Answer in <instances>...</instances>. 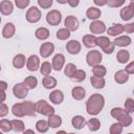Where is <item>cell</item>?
I'll list each match as a JSON object with an SVG mask.
<instances>
[{
	"label": "cell",
	"instance_id": "obj_1",
	"mask_svg": "<svg viewBox=\"0 0 134 134\" xmlns=\"http://www.w3.org/2000/svg\"><path fill=\"white\" fill-rule=\"evenodd\" d=\"M105 106V98L99 93L92 94L86 103V111L90 115H97Z\"/></svg>",
	"mask_w": 134,
	"mask_h": 134
},
{
	"label": "cell",
	"instance_id": "obj_2",
	"mask_svg": "<svg viewBox=\"0 0 134 134\" xmlns=\"http://www.w3.org/2000/svg\"><path fill=\"white\" fill-rule=\"evenodd\" d=\"M111 116L117 119L124 127H129L132 124V117L130 113L126 112L125 109L121 108H113L111 110Z\"/></svg>",
	"mask_w": 134,
	"mask_h": 134
},
{
	"label": "cell",
	"instance_id": "obj_3",
	"mask_svg": "<svg viewBox=\"0 0 134 134\" xmlns=\"http://www.w3.org/2000/svg\"><path fill=\"white\" fill-rule=\"evenodd\" d=\"M36 111H37V113L42 114V115H46V116H50V115L54 114V108L51 107L44 99L38 100L36 103Z\"/></svg>",
	"mask_w": 134,
	"mask_h": 134
},
{
	"label": "cell",
	"instance_id": "obj_4",
	"mask_svg": "<svg viewBox=\"0 0 134 134\" xmlns=\"http://www.w3.org/2000/svg\"><path fill=\"white\" fill-rule=\"evenodd\" d=\"M96 42H97V46H99V47L102 48V50H103L105 53L109 54V53H112V52H113L115 44H114V42L110 41V39H109L108 37H103V36H100V37L97 38Z\"/></svg>",
	"mask_w": 134,
	"mask_h": 134
},
{
	"label": "cell",
	"instance_id": "obj_5",
	"mask_svg": "<svg viewBox=\"0 0 134 134\" xmlns=\"http://www.w3.org/2000/svg\"><path fill=\"white\" fill-rule=\"evenodd\" d=\"M103 60V55L98 50H90L86 55V61L89 66L98 65Z\"/></svg>",
	"mask_w": 134,
	"mask_h": 134
},
{
	"label": "cell",
	"instance_id": "obj_6",
	"mask_svg": "<svg viewBox=\"0 0 134 134\" xmlns=\"http://www.w3.org/2000/svg\"><path fill=\"white\" fill-rule=\"evenodd\" d=\"M28 87L26 86V84L23 82V83H18L16 84L14 87H13V93L14 95L17 97V98H20V99H23L27 96L28 94Z\"/></svg>",
	"mask_w": 134,
	"mask_h": 134
},
{
	"label": "cell",
	"instance_id": "obj_7",
	"mask_svg": "<svg viewBox=\"0 0 134 134\" xmlns=\"http://www.w3.org/2000/svg\"><path fill=\"white\" fill-rule=\"evenodd\" d=\"M46 21L51 26H57L62 21V14L58 9H52L47 13L46 15Z\"/></svg>",
	"mask_w": 134,
	"mask_h": 134
},
{
	"label": "cell",
	"instance_id": "obj_8",
	"mask_svg": "<svg viewBox=\"0 0 134 134\" xmlns=\"http://www.w3.org/2000/svg\"><path fill=\"white\" fill-rule=\"evenodd\" d=\"M41 16H42L41 10L36 6H31L27 9L25 17H26V20L29 23H37L38 21H40Z\"/></svg>",
	"mask_w": 134,
	"mask_h": 134
},
{
	"label": "cell",
	"instance_id": "obj_9",
	"mask_svg": "<svg viewBox=\"0 0 134 134\" xmlns=\"http://www.w3.org/2000/svg\"><path fill=\"white\" fill-rule=\"evenodd\" d=\"M89 29L94 35H100V34H103V32L106 31V25H105V23L103 21L94 20V21H92L90 23Z\"/></svg>",
	"mask_w": 134,
	"mask_h": 134
},
{
	"label": "cell",
	"instance_id": "obj_10",
	"mask_svg": "<svg viewBox=\"0 0 134 134\" xmlns=\"http://www.w3.org/2000/svg\"><path fill=\"white\" fill-rule=\"evenodd\" d=\"M64 25H65V27L68 30L75 31V30H77L80 24H79V20H77L76 17H74V16H67L65 21H64Z\"/></svg>",
	"mask_w": 134,
	"mask_h": 134
},
{
	"label": "cell",
	"instance_id": "obj_11",
	"mask_svg": "<svg viewBox=\"0 0 134 134\" xmlns=\"http://www.w3.org/2000/svg\"><path fill=\"white\" fill-rule=\"evenodd\" d=\"M134 17V2H131L128 6L121 8L120 10V18L124 21H129Z\"/></svg>",
	"mask_w": 134,
	"mask_h": 134
},
{
	"label": "cell",
	"instance_id": "obj_12",
	"mask_svg": "<svg viewBox=\"0 0 134 134\" xmlns=\"http://www.w3.org/2000/svg\"><path fill=\"white\" fill-rule=\"evenodd\" d=\"M26 68L29 71H37L40 68V59L36 54H31L26 62Z\"/></svg>",
	"mask_w": 134,
	"mask_h": 134
},
{
	"label": "cell",
	"instance_id": "obj_13",
	"mask_svg": "<svg viewBox=\"0 0 134 134\" xmlns=\"http://www.w3.org/2000/svg\"><path fill=\"white\" fill-rule=\"evenodd\" d=\"M54 51V45L50 42H45L40 47V54L42 58H48Z\"/></svg>",
	"mask_w": 134,
	"mask_h": 134
},
{
	"label": "cell",
	"instance_id": "obj_14",
	"mask_svg": "<svg viewBox=\"0 0 134 134\" xmlns=\"http://www.w3.org/2000/svg\"><path fill=\"white\" fill-rule=\"evenodd\" d=\"M81 43L76 40H70L66 44V50L70 54H77L81 51Z\"/></svg>",
	"mask_w": 134,
	"mask_h": 134
},
{
	"label": "cell",
	"instance_id": "obj_15",
	"mask_svg": "<svg viewBox=\"0 0 134 134\" xmlns=\"http://www.w3.org/2000/svg\"><path fill=\"white\" fill-rule=\"evenodd\" d=\"M65 64V57L62 53H58L52 59V68L55 71H60Z\"/></svg>",
	"mask_w": 134,
	"mask_h": 134
},
{
	"label": "cell",
	"instance_id": "obj_16",
	"mask_svg": "<svg viewBox=\"0 0 134 134\" xmlns=\"http://www.w3.org/2000/svg\"><path fill=\"white\" fill-rule=\"evenodd\" d=\"M22 105H23V109H24V113L25 115H28V116H36V104H34L32 102H29V100H24L22 102Z\"/></svg>",
	"mask_w": 134,
	"mask_h": 134
},
{
	"label": "cell",
	"instance_id": "obj_17",
	"mask_svg": "<svg viewBox=\"0 0 134 134\" xmlns=\"http://www.w3.org/2000/svg\"><path fill=\"white\" fill-rule=\"evenodd\" d=\"M14 10V5L10 1L8 0H2L0 3V12L4 16H8L13 13Z\"/></svg>",
	"mask_w": 134,
	"mask_h": 134
},
{
	"label": "cell",
	"instance_id": "obj_18",
	"mask_svg": "<svg viewBox=\"0 0 134 134\" xmlns=\"http://www.w3.org/2000/svg\"><path fill=\"white\" fill-rule=\"evenodd\" d=\"M97 38L94 35H85L82 39L83 44L85 45V47L87 48H93L95 46H97V42H96Z\"/></svg>",
	"mask_w": 134,
	"mask_h": 134
},
{
	"label": "cell",
	"instance_id": "obj_19",
	"mask_svg": "<svg viewBox=\"0 0 134 134\" xmlns=\"http://www.w3.org/2000/svg\"><path fill=\"white\" fill-rule=\"evenodd\" d=\"M64 99V94L61 90H53L49 94V100L54 105H60Z\"/></svg>",
	"mask_w": 134,
	"mask_h": 134
},
{
	"label": "cell",
	"instance_id": "obj_20",
	"mask_svg": "<svg viewBox=\"0 0 134 134\" xmlns=\"http://www.w3.org/2000/svg\"><path fill=\"white\" fill-rule=\"evenodd\" d=\"M15 30H16L15 25L12 22H7L2 29V37L5 39H9L15 35Z\"/></svg>",
	"mask_w": 134,
	"mask_h": 134
},
{
	"label": "cell",
	"instance_id": "obj_21",
	"mask_svg": "<svg viewBox=\"0 0 134 134\" xmlns=\"http://www.w3.org/2000/svg\"><path fill=\"white\" fill-rule=\"evenodd\" d=\"M71 95L75 100H82L86 95V91H85V89L83 87L75 86L71 90Z\"/></svg>",
	"mask_w": 134,
	"mask_h": 134
},
{
	"label": "cell",
	"instance_id": "obj_22",
	"mask_svg": "<svg viewBox=\"0 0 134 134\" xmlns=\"http://www.w3.org/2000/svg\"><path fill=\"white\" fill-rule=\"evenodd\" d=\"M124 31H125L124 25H122V24H119V23L113 24V26H111V27H109V28L107 29L108 35H109V36H112V37H116V36L122 34Z\"/></svg>",
	"mask_w": 134,
	"mask_h": 134
},
{
	"label": "cell",
	"instance_id": "obj_23",
	"mask_svg": "<svg viewBox=\"0 0 134 134\" xmlns=\"http://www.w3.org/2000/svg\"><path fill=\"white\" fill-rule=\"evenodd\" d=\"M90 83L92 85V87H94L95 89H102L105 87L106 81L104 77L102 76H96V75H92L90 77Z\"/></svg>",
	"mask_w": 134,
	"mask_h": 134
},
{
	"label": "cell",
	"instance_id": "obj_24",
	"mask_svg": "<svg viewBox=\"0 0 134 134\" xmlns=\"http://www.w3.org/2000/svg\"><path fill=\"white\" fill-rule=\"evenodd\" d=\"M114 80L117 84H125L129 80V73L126 70H118L114 74Z\"/></svg>",
	"mask_w": 134,
	"mask_h": 134
},
{
	"label": "cell",
	"instance_id": "obj_25",
	"mask_svg": "<svg viewBox=\"0 0 134 134\" xmlns=\"http://www.w3.org/2000/svg\"><path fill=\"white\" fill-rule=\"evenodd\" d=\"M71 125H72V127H73L74 129L81 130V129H83V128L85 127L86 120H85V118H84L83 116H81V115H75V116L72 117V119H71Z\"/></svg>",
	"mask_w": 134,
	"mask_h": 134
},
{
	"label": "cell",
	"instance_id": "obj_26",
	"mask_svg": "<svg viewBox=\"0 0 134 134\" xmlns=\"http://www.w3.org/2000/svg\"><path fill=\"white\" fill-rule=\"evenodd\" d=\"M131 42H132V40L129 36H120V37L115 38V40H114V44L119 47H127L131 44Z\"/></svg>",
	"mask_w": 134,
	"mask_h": 134
},
{
	"label": "cell",
	"instance_id": "obj_27",
	"mask_svg": "<svg viewBox=\"0 0 134 134\" xmlns=\"http://www.w3.org/2000/svg\"><path fill=\"white\" fill-rule=\"evenodd\" d=\"M25 60L26 59H25V55L24 54H21V53L20 54H17L13 59V66L15 68H17V69H21L25 65Z\"/></svg>",
	"mask_w": 134,
	"mask_h": 134
},
{
	"label": "cell",
	"instance_id": "obj_28",
	"mask_svg": "<svg viewBox=\"0 0 134 134\" xmlns=\"http://www.w3.org/2000/svg\"><path fill=\"white\" fill-rule=\"evenodd\" d=\"M42 85L46 89H52L57 86V80L53 76L50 75H45L44 79L42 80Z\"/></svg>",
	"mask_w": 134,
	"mask_h": 134
},
{
	"label": "cell",
	"instance_id": "obj_29",
	"mask_svg": "<svg viewBox=\"0 0 134 134\" xmlns=\"http://www.w3.org/2000/svg\"><path fill=\"white\" fill-rule=\"evenodd\" d=\"M102 15V12L99 8H96V7H89L86 12V16L87 18L91 19V20H97Z\"/></svg>",
	"mask_w": 134,
	"mask_h": 134
},
{
	"label": "cell",
	"instance_id": "obj_30",
	"mask_svg": "<svg viewBox=\"0 0 134 134\" xmlns=\"http://www.w3.org/2000/svg\"><path fill=\"white\" fill-rule=\"evenodd\" d=\"M130 59V53L128 50H119L116 54V60L120 64H126Z\"/></svg>",
	"mask_w": 134,
	"mask_h": 134
},
{
	"label": "cell",
	"instance_id": "obj_31",
	"mask_svg": "<svg viewBox=\"0 0 134 134\" xmlns=\"http://www.w3.org/2000/svg\"><path fill=\"white\" fill-rule=\"evenodd\" d=\"M35 36L39 40H46L49 37V30L46 27H39L35 31Z\"/></svg>",
	"mask_w": 134,
	"mask_h": 134
},
{
	"label": "cell",
	"instance_id": "obj_32",
	"mask_svg": "<svg viewBox=\"0 0 134 134\" xmlns=\"http://www.w3.org/2000/svg\"><path fill=\"white\" fill-rule=\"evenodd\" d=\"M12 112L15 116L17 117H23L25 116V113H24V109H23V105L22 103H17L13 106L12 108Z\"/></svg>",
	"mask_w": 134,
	"mask_h": 134
},
{
	"label": "cell",
	"instance_id": "obj_33",
	"mask_svg": "<svg viewBox=\"0 0 134 134\" xmlns=\"http://www.w3.org/2000/svg\"><path fill=\"white\" fill-rule=\"evenodd\" d=\"M48 124L51 128H58L62 125V118L59 115L52 114V115L48 116Z\"/></svg>",
	"mask_w": 134,
	"mask_h": 134
},
{
	"label": "cell",
	"instance_id": "obj_34",
	"mask_svg": "<svg viewBox=\"0 0 134 134\" xmlns=\"http://www.w3.org/2000/svg\"><path fill=\"white\" fill-rule=\"evenodd\" d=\"M49 124H48V120L46 121V120H44V119H40V120H38L37 121V124H36V129H37V131L38 132H40V133H45V132H47L48 131V129H49Z\"/></svg>",
	"mask_w": 134,
	"mask_h": 134
},
{
	"label": "cell",
	"instance_id": "obj_35",
	"mask_svg": "<svg viewBox=\"0 0 134 134\" xmlns=\"http://www.w3.org/2000/svg\"><path fill=\"white\" fill-rule=\"evenodd\" d=\"M92 73H93V75L104 77L106 75V73H107V69H106L105 66L98 64V65H95V66L92 67Z\"/></svg>",
	"mask_w": 134,
	"mask_h": 134
},
{
	"label": "cell",
	"instance_id": "obj_36",
	"mask_svg": "<svg viewBox=\"0 0 134 134\" xmlns=\"http://www.w3.org/2000/svg\"><path fill=\"white\" fill-rule=\"evenodd\" d=\"M0 129H1L2 132H9V131H12V130H13L12 120L2 118V119L0 120Z\"/></svg>",
	"mask_w": 134,
	"mask_h": 134
},
{
	"label": "cell",
	"instance_id": "obj_37",
	"mask_svg": "<svg viewBox=\"0 0 134 134\" xmlns=\"http://www.w3.org/2000/svg\"><path fill=\"white\" fill-rule=\"evenodd\" d=\"M87 126H88L90 131L95 132L100 128V122H99V120L97 118H91V119H89L87 121Z\"/></svg>",
	"mask_w": 134,
	"mask_h": 134
},
{
	"label": "cell",
	"instance_id": "obj_38",
	"mask_svg": "<svg viewBox=\"0 0 134 134\" xmlns=\"http://www.w3.org/2000/svg\"><path fill=\"white\" fill-rule=\"evenodd\" d=\"M12 124H13V130L15 132H18V133L19 132H24L25 126H24L22 120H20V119H13Z\"/></svg>",
	"mask_w": 134,
	"mask_h": 134
},
{
	"label": "cell",
	"instance_id": "obj_39",
	"mask_svg": "<svg viewBox=\"0 0 134 134\" xmlns=\"http://www.w3.org/2000/svg\"><path fill=\"white\" fill-rule=\"evenodd\" d=\"M86 79V72L82 69H76V71L74 72V74L72 75L71 80H73L74 82H83Z\"/></svg>",
	"mask_w": 134,
	"mask_h": 134
},
{
	"label": "cell",
	"instance_id": "obj_40",
	"mask_svg": "<svg viewBox=\"0 0 134 134\" xmlns=\"http://www.w3.org/2000/svg\"><path fill=\"white\" fill-rule=\"evenodd\" d=\"M55 37L59 40H67L70 37V30H68L67 28H61L57 31Z\"/></svg>",
	"mask_w": 134,
	"mask_h": 134
},
{
	"label": "cell",
	"instance_id": "obj_41",
	"mask_svg": "<svg viewBox=\"0 0 134 134\" xmlns=\"http://www.w3.org/2000/svg\"><path fill=\"white\" fill-rule=\"evenodd\" d=\"M52 69V65H50L49 62H43L40 67V72L42 75H49Z\"/></svg>",
	"mask_w": 134,
	"mask_h": 134
},
{
	"label": "cell",
	"instance_id": "obj_42",
	"mask_svg": "<svg viewBox=\"0 0 134 134\" xmlns=\"http://www.w3.org/2000/svg\"><path fill=\"white\" fill-rule=\"evenodd\" d=\"M75 71H76V66H75L74 64H72V63H68V64L65 66V70H64V72H65V75L68 76L69 79L72 77V75L74 74Z\"/></svg>",
	"mask_w": 134,
	"mask_h": 134
},
{
	"label": "cell",
	"instance_id": "obj_43",
	"mask_svg": "<svg viewBox=\"0 0 134 134\" xmlns=\"http://www.w3.org/2000/svg\"><path fill=\"white\" fill-rule=\"evenodd\" d=\"M24 83L26 84V86H27L29 89H35V88L37 87V85H38V80H37V77L30 75V76L25 77Z\"/></svg>",
	"mask_w": 134,
	"mask_h": 134
},
{
	"label": "cell",
	"instance_id": "obj_44",
	"mask_svg": "<svg viewBox=\"0 0 134 134\" xmlns=\"http://www.w3.org/2000/svg\"><path fill=\"white\" fill-rule=\"evenodd\" d=\"M122 128H124V126L118 121V122L112 124L109 131H110L111 134H120V133L122 132Z\"/></svg>",
	"mask_w": 134,
	"mask_h": 134
},
{
	"label": "cell",
	"instance_id": "obj_45",
	"mask_svg": "<svg viewBox=\"0 0 134 134\" xmlns=\"http://www.w3.org/2000/svg\"><path fill=\"white\" fill-rule=\"evenodd\" d=\"M125 110L128 113H134V99L128 97L125 102Z\"/></svg>",
	"mask_w": 134,
	"mask_h": 134
},
{
	"label": "cell",
	"instance_id": "obj_46",
	"mask_svg": "<svg viewBox=\"0 0 134 134\" xmlns=\"http://www.w3.org/2000/svg\"><path fill=\"white\" fill-rule=\"evenodd\" d=\"M30 0H15V4L18 8L20 9H24L29 5Z\"/></svg>",
	"mask_w": 134,
	"mask_h": 134
},
{
	"label": "cell",
	"instance_id": "obj_47",
	"mask_svg": "<svg viewBox=\"0 0 134 134\" xmlns=\"http://www.w3.org/2000/svg\"><path fill=\"white\" fill-rule=\"evenodd\" d=\"M126 0H108V6L109 7H120Z\"/></svg>",
	"mask_w": 134,
	"mask_h": 134
},
{
	"label": "cell",
	"instance_id": "obj_48",
	"mask_svg": "<svg viewBox=\"0 0 134 134\" xmlns=\"http://www.w3.org/2000/svg\"><path fill=\"white\" fill-rule=\"evenodd\" d=\"M38 4L41 8L47 9L52 5V0H38Z\"/></svg>",
	"mask_w": 134,
	"mask_h": 134
},
{
	"label": "cell",
	"instance_id": "obj_49",
	"mask_svg": "<svg viewBox=\"0 0 134 134\" xmlns=\"http://www.w3.org/2000/svg\"><path fill=\"white\" fill-rule=\"evenodd\" d=\"M8 113V107L3 103H1L0 105V117H4L6 114Z\"/></svg>",
	"mask_w": 134,
	"mask_h": 134
},
{
	"label": "cell",
	"instance_id": "obj_50",
	"mask_svg": "<svg viewBox=\"0 0 134 134\" xmlns=\"http://www.w3.org/2000/svg\"><path fill=\"white\" fill-rule=\"evenodd\" d=\"M124 29L127 34H132L134 32V22L133 23H129V24H126L124 26Z\"/></svg>",
	"mask_w": 134,
	"mask_h": 134
},
{
	"label": "cell",
	"instance_id": "obj_51",
	"mask_svg": "<svg viewBox=\"0 0 134 134\" xmlns=\"http://www.w3.org/2000/svg\"><path fill=\"white\" fill-rule=\"evenodd\" d=\"M125 70L129 73V74H134V61L131 62L130 64H128L125 68Z\"/></svg>",
	"mask_w": 134,
	"mask_h": 134
},
{
	"label": "cell",
	"instance_id": "obj_52",
	"mask_svg": "<svg viewBox=\"0 0 134 134\" xmlns=\"http://www.w3.org/2000/svg\"><path fill=\"white\" fill-rule=\"evenodd\" d=\"M93 2L97 6H104L108 3V0H93Z\"/></svg>",
	"mask_w": 134,
	"mask_h": 134
},
{
	"label": "cell",
	"instance_id": "obj_53",
	"mask_svg": "<svg viewBox=\"0 0 134 134\" xmlns=\"http://www.w3.org/2000/svg\"><path fill=\"white\" fill-rule=\"evenodd\" d=\"M68 4L71 7H76L80 4V0H68Z\"/></svg>",
	"mask_w": 134,
	"mask_h": 134
},
{
	"label": "cell",
	"instance_id": "obj_54",
	"mask_svg": "<svg viewBox=\"0 0 134 134\" xmlns=\"http://www.w3.org/2000/svg\"><path fill=\"white\" fill-rule=\"evenodd\" d=\"M0 87H1V90H2V91H5L6 88H7V84H6L4 81H1V82H0Z\"/></svg>",
	"mask_w": 134,
	"mask_h": 134
},
{
	"label": "cell",
	"instance_id": "obj_55",
	"mask_svg": "<svg viewBox=\"0 0 134 134\" xmlns=\"http://www.w3.org/2000/svg\"><path fill=\"white\" fill-rule=\"evenodd\" d=\"M1 94H2V98H1V103H3L5 100V91H2L1 90Z\"/></svg>",
	"mask_w": 134,
	"mask_h": 134
},
{
	"label": "cell",
	"instance_id": "obj_56",
	"mask_svg": "<svg viewBox=\"0 0 134 134\" xmlns=\"http://www.w3.org/2000/svg\"><path fill=\"white\" fill-rule=\"evenodd\" d=\"M57 2L60 4H65V3H68V0H57Z\"/></svg>",
	"mask_w": 134,
	"mask_h": 134
},
{
	"label": "cell",
	"instance_id": "obj_57",
	"mask_svg": "<svg viewBox=\"0 0 134 134\" xmlns=\"http://www.w3.org/2000/svg\"><path fill=\"white\" fill-rule=\"evenodd\" d=\"M24 133H32V134H35V131L34 130H24Z\"/></svg>",
	"mask_w": 134,
	"mask_h": 134
},
{
	"label": "cell",
	"instance_id": "obj_58",
	"mask_svg": "<svg viewBox=\"0 0 134 134\" xmlns=\"http://www.w3.org/2000/svg\"><path fill=\"white\" fill-rule=\"evenodd\" d=\"M130 1H131V2H134V0H130Z\"/></svg>",
	"mask_w": 134,
	"mask_h": 134
},
{
	"label": "cell",
	"instance_id": "obj_59",
	"mask_svg": "<svg viewBox=\"0 0 134 134\" xmlns=\"http://www.w3.org/2000/svg\"><path fill=\"white\" fill-rule=\"evenodd\" d=\"M133 94H134V90H133Z\"/></svg>",
	"mask_w": 134,
	"mask_h": 134
}]
</instances>
